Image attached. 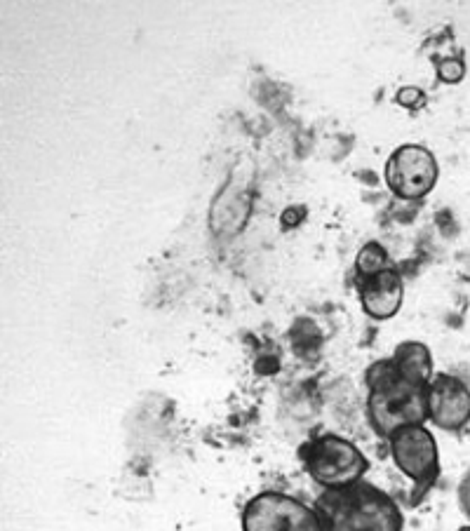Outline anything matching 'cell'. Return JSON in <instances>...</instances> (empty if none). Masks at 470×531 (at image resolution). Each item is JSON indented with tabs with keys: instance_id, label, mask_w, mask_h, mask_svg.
<instances>
[{
	"instance_id": "cell-1",
	"label": "cell",
	"mask_w": 470,
	"mask_h": 531,
	"mask_svg": "<svg viewBox=\"0 0 470 531\" xmlns=\"http://www.w3.org/2000/svg\"><path fill=\"white\" fill-rule=\"evenodd\" d=\"M367 421L379 438H391L400 428L428 421L426 386L407 381L393 360H376L365 372Z\"/></svg>"
},
{
	"instance_id": "cell-11",
	"label": "cell",
	"mask_w": 470,
	"mask_h": 531,
	"mask_svg": "<svg viewBox=\"0 0 470 531\" xmlns=\"http://www.w3.org/2000/svg\"><path fill=\"white\" fill-rule=\"evenodd\" d=\"M435 73H438V78L442 80V83L456 85L466 78V64H463V59L459 57L438 59V62H435Z\"/></svg>"
},
{
	"instance_id": "cell-7",
	"label": "cell",
	"mask_w": 470,
	"mask_h": 531,
	"mask_svg": "<svg viewBox=\"0 0 470 531\" xmlns=\"http://www.w3.org/2000/svg\"><path fill=\"white\" fill-rule=\"evenodd\" d=\"M428 421L442 430H461L470 421V388L454 374H435L426 386Z\"/></svg>"
},
{
	"instance_id": "cell-12",
	"label": "cell",
	"mask_w": 470,
	"mask_h": 531,
	"mask_svg": "<svg viewBox=\"0 0 470 531\" xmlns=\"http://www.w3.org/2000/svg\"><path fill=\"white\" fill-rule=\"evenodd\" d=\"M395 104L402 106V109H421L423 104H426V92L419 90V87H402V90H398V94H395Z\"/></svg>"
},
{
	"instance_id": "cell-9",
	"label": "cell",
	"mask_w": 470,
	"mask_h": 531,
	"mask_svg": "<svg viewBox=\"0 0 470 531\" xmlns=\"http://www.w3.org/2000/svg\"><path fill=\"white\" fill-rule=\"evenodd\" d=\"M391 360L400 376H405V379L412 383H419V386H428L435 376L433 355L421 341H405V344H400L391 355Z\"/></svg>"
},
{
	"instance_id": "cell-2",
	"label": "cell",
	"mask_w": 470,
	"mask_h": 531,
	"mask_svg": "<svg viewBox=\"0 0 470 531\" xmlns=\"http://www.w3.org/2000/svg\"><path fill=\"white\" fill-rule=\"evenodd\" d=\"M325 531H402L405 515L384 489L360 480L355 485L325 489L315 501Z\"/></svg>"
},
{
	"instance_id": "cell-3",
	"label": "cell",
	"mask_w": 470,
	"mask_h": 531,
	"mask_svg": "<svg viewBox=\"0 0 470 531\" xmlns=\"http://www.w3.org/2000/svg\"><path fill=\"white\" fill-rule=\"evenodd\" d=\"M301 463L306 473L325 489H339L360 482L369 470V461L353 442L339 435H320L301 447Z\"/></svg>"
},
{
	"instance_id": "cell-13",
	"label": "cell",
	"mask_w": 470,
	"mask_h": 531,
	"mask_svg": "<svg viewBox=\"0 0 470 531\" xmlns=\"http://www.w3.org/2000/svg\"><path fill=\"white\" fill-rule=\"evenodd\" d=\"M456 496H459V508L461 513L468 517L470 520V470L466 475H463L461 485H459V492H456Z\"/></svg>"
},
{
	"instance_id": "cell-10",
	"label": "cell",
	"mask_w": 470,
	"mask_h": 531,
	"mask_svg": "<svg viewBox=\"0 0 470 531\" xmlns=\"http://www.w3.org/2000/svg\"><path fill=\"white\" fill-rule=\"evenodd\" d=\"M391 266L388 261V254L384 250V245L379 243H367L362 245V250L358 252V259H355V271H358V278H369V275L384 271V268Z\"/></svg>"
},
{
	"instance_id": "cell-4",
	"label": "cell",
	"mask_w": 470,
	"mask_h": 531,
	"mask_svg": "<svg viewBox=\"0 0 470 531\" xmlns=\"http://www.w3.org/2000/svg\"><path fill=\"white\" fill-rule=\"evenodd\" d=\"M243 531H325L315 508L282 492H261L243 508Z\"/></svg>"
},
{
	"instance_id": "cell-6",
	"label": "cell",
	"mask_w": 470,
	"mask_h": 531,
	"mask_svg": "<svg viewBox=\"0 0 470 531\" xmlns=\"http://www.w3.org/2000/svg\"><path fill=\"white\" fill-rule=\"evenodd\" d=\"M438 160L426 146L405 144L398 146L386 160L384 181L391 193L400 200H421L438 184Z\"/></svg>"
},
{
	"instance_id": "cell-8",
	"label": "cell",
	"mask_w": 470,
	"mask_h": 531,
	"mask_svg": "<svg viewBox=\"0 0 470 531\" xmlns=\"http://www.w3.org/2000/svg\"><path fill=\"white\" fill-rule=\"evenodd\" d=\"M360 304L369 318L391 320L400 313L402 299H405V282L398 268L388 266L384 271L358 278Z\"/></svg>"
},
{
	"instance_id": "cell-14",
	"label": "cell",
	"mask_w": 470,
	"mask_h": 531,
	"mask_svg": "<svg viewBox=\"0 0 470 531\" xmlns=\"http://www.w3.org/2000/svg\"><path fill=\"white\" fill-rule=\"evenodd\" d=\"M456 531H470V524H468V527H461V529H456Z\"/></svg>"
},
{
	"instance_id": "cell-5",
	"label": "cell",
	"mask_w": 470,
	"mask_h": 531,
	"mask_svg": "<svg viewBox=\"0 0 470 531\" xmlns=\"http://www.w3.org/2000/svg\"><path fill=\"white\" fill-rule=\"evenodd\" d=\"M393 463L416 485V496H423L440 477V452L433 433L423 423L400 428L388 438Z\"/></svg>"
}]
</instances>
